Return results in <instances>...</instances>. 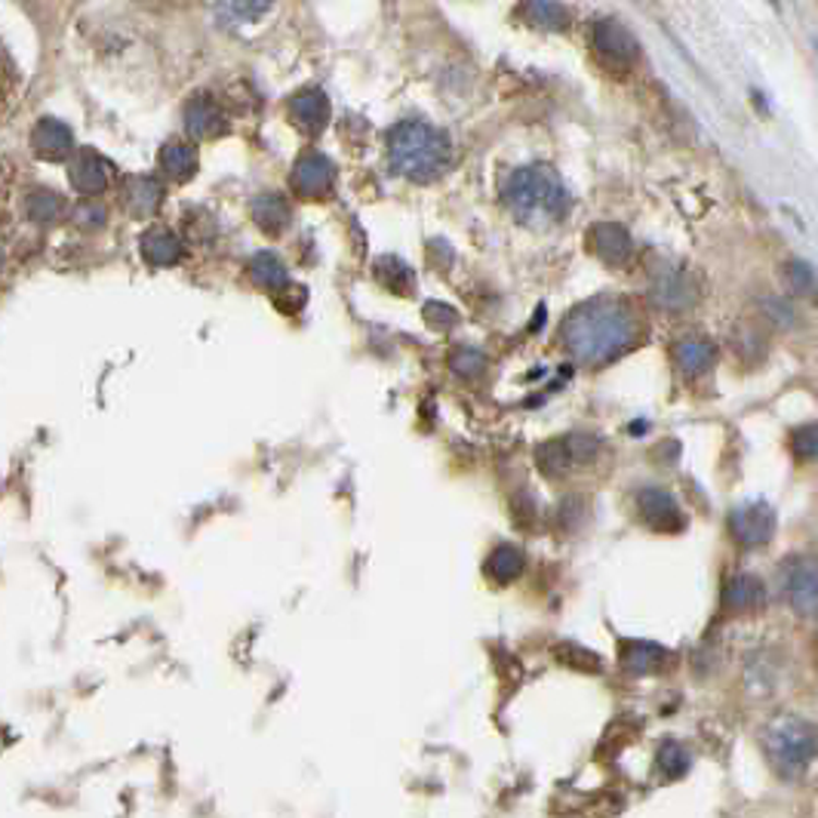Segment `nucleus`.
<instances>
[{"label":"nucleus","instance_id":"2eb2a0df","mask_svg":"<svg viewBox=\"0 0 818 818\" xmlns=\"http://www.w3.org/2000/svg\"><path fill=\"white\" fill-rule=\"evenodd\" d=\"M674 363L683 375L699 378L717 363V348L705 336H686L674 345Z\"/></svg>","mask_w":818,"mask_h":818},{"label":"nucleus","instance_id":"4be33fe9","mask_svg":"<svg viewBox=\"0 0 818 818\" xmlns=\"http://www.w3.org/2000/svg\"><path fill=\"white\" fill-rule=\"evenodd\" d=\"M160 167L176 182H188L197 172V152L188 142H167L160 152Z\"/></svg>","mask_w":818,"mask_h":818},{"label":"nucleus","instance_id":"a878e982","mask_svg":"<svg viewBox=\"0 0 818 818\" xmlns=\"http://www.w3.org/2000/svg\"><path fill=\"white\" fill-rule=\"evenodd\" d=\"M375 277L382 280V287H388L392 292H404L409 296L416 287V277L409 272L407 262H400L397 256H382L375 262Z\"/></svg>","mask_w":818,"mask_h":818},{"label":"nucleus","instance_id":"f03ea898","mask_svg":"<svg viewBox=\"0 0 818 818\" xmlns=\"http://www.w3.org/2000/svg\"><path fill=\"white\" fill-rule=\"evenodd\" d=\"M505 206L520 225L548 228L557 225L569 213V191L551 167H524L505 182Z\"/></svg>","mask_w":818,"mask_h":818},{"label":"nucleus","instance_id":"f257e3e1","mask_svg":"<svg viewBox=\"0 0 818 818\" xmlns=\"http://www.w3.org/2000/svg\"><path fill=\"white\" fill-rule=\"evenodd\" d=\"M640 324L631 308L615 299H594L576 308L563 324V341L585 366H606L637 341Z\"/></svg>","mask_w":818,"mask_h":818},{"label":"nucleus","instance_id":"4c0bfd02","mask_svg":"<svg viewBox=\"0 0 818 818\" xmlns=\"http://www.w3.org/2000/svg\"><path fill=\"white\" fill-rule=\"evenodd\" d=\"M0 268H3V253H0Z\"/></svg>","mask_w":818,"mask_h":818},{"label":"nucleus","instance_id":"ddd939ff","mask_svg":"<svg viewBox=\"0 0 818 818\" xmlns=\"http://www.w3.org/2000/svg\"><path fill=\"white\" fill-rule=\"evenodd\" d=\"M185 130L194 139H216L228 130V120L209 96H194L185 105Z\"/></svg>","mask_w":818,"mask_h":818},{"label":"nucleus","instance_id":"dca6fc26","mask_svg":"<svg viewBox=\"0 0 818 818\" xmlns=\"http://www.w3.org/2000/svg\"><path fill=\"white\" fill-rule=\"evenodd\" d=\"M594 250H597V256L603 258L610 268H622V265H628V262H631V253H634L631 234H628L622 225H615V222L597 225Z\"/></svg>","mask_w":818,"mask_h":818},{"label":"nucleus","instance_id":"6e6552de","mask_svg":"<svg viewBox=\"0 0 818 818\" xmlns=\"http://www.w3.org/2000/svg\"><path fill=\"white\" fill-rule=\"evenodd\" d=\"M333 179H336V167L329 164V157H324V154H305L292 170V188L308 201L326 197L329 188H333Z\"/></svg>","mask_w":818,"mask_h":818},{"label":"nucleus","instance_id":"f704fd0d","mask_svg":"<svg viewBox=\"0 0 818 818\" xmlns=\"http://www.w3.org/2000/svg\"><path fill=\"white\" fill-rule=\"evenodd\" d=\"M425 321L434 326V329H449V326L459 321V314L449 305H444V302H428Z\"/></svg>","mask_w":818,"mask_h":818},{"label":"nucleus","instance_id":"b1692460","mask_svg":"<svg viewBox=\"0 0 818 818\" xmlns=\"http://www.w3.org/2000/svg\"><path fill=\"white\" fill-rule=\"evenodd\" d=\"M524 566H527V557L520 554V548L502 545L490 554V561H486V576L493 581L508 585V581H514L524 573Z\"/></svg>","mask_w":818,"mask_h":818},{"label":"nucleus","instance_id":"bb28decb","mask_svg":"<svg viewBox=\"0 0 818 818\" xmlns=\"http://www.w3.org/2000/svg\"><path fill=\"white\" fill-rule=\"evenodd\" d=\"M693 763V757H689V750L677 745V742H665L662 750H659V769L665 772V775H683L686 769Z\"/></svg>","mask_w":818,"mask_h":818},{"label":"nucleus","instance_id":"393cba45","mask_svg":"<svg viewBox=\"0 0 818 818\" xmlns=\"http://www.w3.org/2000/svg\"><path fill=\"white\" fill-rule=\"evenodd\" d=\"M250 277H253V284L262 287V290H284V287L290 284L287 265L274 256V253H258V256L250 262Z\"/></svg>","mask_w":818,"mask_h":818},{"label":"nucleus","instance_id":"20e7f679","mask_svg":"<svg viewBox=\"0 0 818 818\" xmlns=\"http://www.w3.org/2000/svg\"><path fill=\"white\" fill-rule=\"evenodd\" d=\"M767 754L772 767L782 772L784 779L801 775L809 767L816 754V735L813 726L801 717H779L772 720L767 730Z\"/></svg>","mask_w":818,"mask_h":818},{"label":"nucleus","instance_id":"0eeeda50","mask_svg":"<svg viewBox=\"0 0 818 818\" xmlns=\"http://www.w3.org/2000/svg\"><path fill=\"white\" fill-rule=\"evenodd\" d=\"M730 529H733L738 545H767L769 539H772V532H775V514H772L767 502H750V505H742L730 517Z\"/></svg>","mask_w":818,"mask_h":818},{"label":"nucleus","instance_id":"7ed1b4c3","mask_svg":"<svg viewBox=\"0 0 818 818\" xmlns=\"http://www.w3.org/2000/svg\"><path fill=\"white\" fill-rule=\"evenodd\" d=\"M388 160L397 176H407L412 182L425 185L444 176L453 160V145L441 130L422 120L397 123L388 136Z\"/></svg>","mask_w":818,"mask_h":818},{"label":"nucleus","instance_id":"4468645a","mask_svg":"<svg viewBox=\"0 0 818 818\" xmlns=\"http://www.w3.org/2000/svg\"><path fill=\"white\" fill-rule=\"evenodd\" d=\"M763 603H767V588H763V581L757 579V576H750V573H738L723 588V606L730 613H754Z\"/></svg>","mask_w":818,"mask_h":818},{"label":"nucleus","instance_id":"f3484780","mask_svg":"<svg viewBox=\"0 0 818 818\" xmlns=\"http://www.w3.org/2000/svg\"><path fill=\"white\" fill-rule=\"evenodd\" d=\"M123 204L136 219H148L164 204V185L152 176H133L123 185Z\"/></svg>","mask_w":818,"mask_h":818},{"label":"nucleus","instance_id":"c9c22d12","mask_svg":"<svg viewBox=\"0 0 818 818\" xmlns=\"http://www.w3.org/2000/svg\"><path fill=\"white\" fill-rule=\"evenodd\" d=\"M566 449H569V459L573 461H588L597 456V441L588 437V434H579V437L566 441Z\"/></svg>","mask_w":818,"mask_h":818},{"label":"nucleus","instance_id":"6ab92c4d","mask_svg":"<svg viewBox=\"0 0 818 818\" xmlns=\"http://www.w3.org/2000/svg\"><path fill=\"white\" fill-rule=\"evenodd\" d=\"M667 662V652L659 643H647V640H631L622 643V667L631 677H647V674H659Z\"/></svg>","mask_w":818,"mask_h":818},{"label":"nucleus","instance_id":"cd10ccee","mask_svg":"<svg viewBox=\"0 0 818 818\" xmlns=\"http://www.w3.org/2000/svg\"><path fill=\"white\" fill-rule=\"evenodd\" d=\"M449 366L453 373H459L461 378H478V375L486 373V358L474 351V348H459L453 358H449Z\"/></svg>","mask_w":818,"mask_h":818},{"label":"nucleus","instance_id":"9d476101","mask_svg":"<svg viewBox=\"0 0 818 818\" xmlns=\"http://www.w3.org/2000/svg\"><path fill=\"white\" fill-rule=\"evenodd\" d=\"M652 296L662 308H671V311H686L696 302V284L689 274H683L681 268H665V272L655 274V284H652Z\"/></svg>","mask_w":818,"mask_h":818},{"label":"nucleus","instance_id":"473e14b6","mask_svg":"<svg viewBox=\"0 0 818 818\" xmlns=\"http://www.w3.org/2000/svg\"><path fill=\"white\" fill-rule=\"evenodd\" d=\"M105 222H108V213L103 204H81L74 209V225L81 231H99Z\"/></svg>","mask_w":818,"mask_h":818},{"label":"nucleus","instance_id":"9b49d317","mask_svg":"<svg viewBox=\"0 0 818 818\" xmlns=\"http://www.w3.org/2000/svg\"><path fill=\"white\" fill-rule=\"evenodd\" d=\"M637 508H640L643 520H647L652 529H662V532H674V529H681L683 517H681V512H677L674 495L665 493V490H659V486L640 490V495H637Z\"/></svg>","mask_w":818,"mask_h":818},{"label":"nucleus","instance_id":"c85d7f7f","mask_svg":"<svg viewBox=\"0 0 818 818\" xmlns=\"http://www.w3.org/2000/svg\"><path fill=\"white\" fill-rule=\"evenodd\" d=\"M539 461H542V471H545V474H554V478H557V474H566L569 465H573L566 444L545 446V449L539 453Z\"/></svg>","mask_w":818,"mask_h":818},{"label":"nucleus","instance_id":"a211bd4d","mask_svg":"<svg viewBox=\"0 0 818 818\" xmlns=\"http://www.w3.org/2000/svg\"><path fill=\"white\" fill-rule=\"evenodd\" d=\"M290 115L292 123L302 127L305 133H321L329 120V99L321 89H302L290 103Z\"/></svg>","mask_w":818,"mask_h":818},{"label":"nucleus","instance_id":"72a5a7b5","mask_svg":"<svg viewBox=\"0 0 818 818\" xmlns=\"http://www.w3.org/2000/svg\"><path fill=\"white\" fill-rule=\"evenodd\" d=\"M787 277H791V287L797 290V296H813V287H816L813 280L816 277H813V268L806 262H791L787 265Z\"/></svg>","mask_w":818,"mask_h":818},{"label":"nucleus","instance_id":"2f4dec72","mask_svg":"<svg viewBox=\"0 0 818 818\" xmlns=\"http://www.w3.org/2000/svg\"><path fill=\"white\" fill-rule=\"evenodd\" d=\"M268 7H272V0H222L225 16L246 19V22H253V19L262 16Z\"/></svg>","mask_w":818,"mask_h":818},{"label":"nucleus","instance_id":"aec40b11","mask_svg":"<svg viewBox=\"0 0 818 818\" xmlns=\"http://www.w3.org/2000/svg\"><path fill=\"white\" fill-rule=\"evenodd\" d=\"M142 256L157 268H167V265H176L179 258L185 256V246L170 228H152V231L142 234Z\"/></svg>","mask_w":818,"mask_h":818},{"label":"nucleus","instance_id":"7c9ffc66","mask_svg":"<svg viewBox=\"0 0 818 818\" xmlns=\"http://www.w3.org/2000/svg\"><path fill=\"white\" fill-rule=\"evenodd\" d=\"M557 659H561L563 665L576 667V671H600L603 667V662L597 659L594 652H588V649L581 647H569V643L557 649Z\"/></svg>","mask_w":818,"mask_h":818},{"label":"nucleus","instance_id":"f8f14e48","mask_svg":"<svg viewBox=\"0 0 818 818\" xmlns=\"http://www.w3.org/2000/svg\"><path fill=\"white\" fill-rule=\"evenodd\" d=\"M32 148L40 160H65L74 152V136L62 120L44 118L37 120L35 133H32Z\"/></svg>","mask_w":818,"mask_h":818},{"label":"nucleus","instance_id":"e433bc0d","mask_svg":"<svg viewBox=\"0 0 818 818\" xmlns=\"http://www.w3.org/2000/svg\"><path fill=\"white\" fill-rule=\"evenodd\" d=\"M794 449L801 453L803 459H813V456H816V425H806L797 431V437H794Z\"/></svg>","mask_w":818,"mask_h":818},{"label":"nucleus","instance_id":"5701e85b","mask_svg":"<svg viewBox=\"0 0 818 818\" xmlns=\"http://www.w3.org/2000/svg\"><path fill=\"white\" fill-rule=\"evenodd\" d=\"M25 216L37 225H52L59 222L65 216V201L56 194V191H47V188H37L25 197Z\"/></svg>","mask_w":818,"mask_h":818},{"label":"nucleus","instance_id":"412c9836","mask_svg":"<svg viewBox=\"0 0 818 818\" xmlns=\"http://www.w3.org/2000/svg\"><path fill=\"white\" fill-rule=\"evenodd\" d=\"M253 219L265 234H280L290 225L292 209L280 194H262L253 201Z\"/></svg>","mask_w":818,"mask_h":818},{"label":"nucleus","instance_id":"39448f33","mask_svg":"<svg viewBox=\"0 0 818 818\" xmlns=\"http://www.w3.org/2000/svg\"><path fill=\"white\" fill-rule=\"evenodd\" d=\"M782 588L787 603L801 615H816V561L791 557L782 566Z\"/></svg>","mask_w":818,"mask_h":818},{"label":"nucleus","instance_id":"c756f323","mask_svg":"<svg viewBox=\"0 0 818 818\" xmlns=\"http://www.w3.org/2000/svg\"><path fill=\"white\" fill-rule=\"evenodd\" d=\"M529 16H532V22H539L542 28H563V22H566V13L551 0H532Z\"/></svg>","mask_w":818,"mask_h":818},{"label":"nucleus","instance_id":"1a4fd4ad","mask_svg":"<svg viewBox=\"0 0 818 818\" xmlns=\"http://www.w3.org/2000/svg\"><path fill=\"white\" fill-rule=\"evenodd\" d=\"M111 164L99 157L96 152H81L74 160H71L69 167V179L71 185L77 194H84V197H96V194H103L108 182H111Z\"/></svg>","mask_w":818,"mask_h":818},{"label":"nucleus","instance_id":"423d86ee","mask_svg":"<svg viewBox=\"0 0 818 818\" xmlns=\"http://www.w3.org/2000/svg\"><path fill=\"white\" fill-rule=\"evenodd\" d=\"M594 47L597 56L610 65V69H631L640 56V47L628 28H622L618 22L606 19V22H597L594 28Z\"/></svg>","mask_w":818,"mask_h":818}]
</instances>
